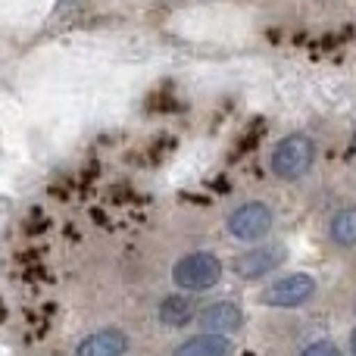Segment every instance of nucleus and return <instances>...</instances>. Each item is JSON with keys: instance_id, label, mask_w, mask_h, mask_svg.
I'll return each instance as SVG.
<instances>
[{"instance_id": "obj_1", "label": "nucleus", "mask_w": 356, "mask_h": 356, "mask_svg": "<svg viewBox=\"0 0 356 356\" xmlns=\"http://www.w3.org/2000/svg\"><path fill=\"white\" fill-rule=\"evenodd\" d=\"M316 163V144L309 135H288L272 150V172L282 181H300Z\"/></svg>"}, {"instance_id": "obj_2", "label": "nucleus", "mask_w": 356, "mask_h": 356, "mask_svg": "<svg viewBox=\"0 0 356 356\" xmlns=\"http://www.w3.org/2000/svg\"><path fill=\"white\" fill-rule=\"evenodd\" d=\"M172 278L178 288L184 291H209L219 284L222 278V259L216 253H207V250H194V253H184L181 259L175 263L172 269Z\"/></svg>"}, {"instance_id": "obj_3", "label": "nucleus", "mask_w": 356, "mask_h": 356, "mask_svg": "<svg viewBox=\"0 0 356 356\" xmlns=\"http://www.w3.org/2000/svg\"><path fill=\"white\" fill-rule=\"evenodd\" d=\"M272 225H275V213H272V207H266V203H259V200L241 203L238 209H232V216H228V222H225L228 234H232L234 241H244V244H259V241H266Z\"/></svg>"}, {"instance_id": "obj_4", "label": "nucleus", "mask_w": 356, "mask_h": 356, "mask_svg": "<svg viewBox=\"0 0 356 356\" xmlns=\"http://www.w3.org/2000/svg\"><path fill=\"white\" fill-rule=\"evenodd\" d=\"M316 278L307 275V272H291V275H282L278 282H272L269 288L259 294V303L266 307H275V309H294L303 307L316 297Z\"/></svg>"}, {"instance_id": "obj_5", "label": "nucleus", "mask_w": 356, "mask_h": 356, "mask_svg": "<svg viewBox=\"0 0 356 356\" xmlns=\"http://www.w3.org/2000/svg\"><path fill=\"white\" fill-rule=\"evenodd\" d=\"M284 257H288L284 244H278V241H266V244H257L247 253H241V257L234 259L232 269H234V275H241V278H263L266 272L278 269V266L284 263Z\"/></svg>"}, {"instance_id": "obj_6", "label": "nucleus", "mask_w": 356, "mask_h": 356, "mask_svg": "<svg viewBox=\"0 0 356 356\" xmlns=\"http://www.w3.org/2000/svg\"><path fill=\"white\" fill-rule=\"evenodd\" d=\"M203 332H213V334H232L241 328L244 322V313H241L238 303L232 300H219V303H209L200 316H197Z\"/></svg>"}, {"instance_id": "obj_7", "label": "nucleus", "mask_w": 356, "mask_h": 356, "mask_svg": "<svg viewBox=\"0 0 356 356\" xmlns=\"http://www.w3.org/2000/svg\"><path fill=\"white\" fill-rule=\"evenodd\" d=\"M129 350V338L119 328H100V332L88 334L79 347H75V356H122Z\"/></svg>"}, {"instance_id": "obj_8", "label": "nucleus", "mask_w": 356, "mask_h": 356, "mask_svg": "<svg viewBox=\"0 0 356 356\" xmlns=\"http://www.w3.org/2000/svg\"><path fill=\"white\" fill-rule=\"evenodd\" d=\"M228 350H232V341L225 334L203 332L197 338H188L184 344H178L172 356H228Z\"/></svg>"}, {"instance_id": "obj_9", "label": "nucleus", "mask_w": 356, "mask_h": 356, "mask_svg": "<svg viewBox=\"0 0 356 356\" xmlns=\"http://www.w3.org/2000/svg\"><path fill=\"white\" fill-rule=\"evenodd\" d=\"M194 300H191L188 294H169L160 300V307H156V316H160L163 325L169 328H181L188 325L191 319H194Z\"/></svg>"}, {"instance_id": "obj_10", "label": "nucleus", "mask_w": 356, "mask_h": 356, "mask_svg": "<svg viewBox=\"0 0 356 356\" xmlns=\"http://www.w3.org/2000/svg\"><path fill=\"white\" fill-rule=\"evenodd\" d=\"M328 234L338 247H356V207L338 209L328 222Z\"/></svg>"}, {"instance_id": "obj_11", "label": "nucleus", "mask_w": 356, "mask_h": 356, "mask_svg": "<svg viewBox=\"0 0 356 356\" xmlns=\"http://www.w3.org/2000/svg\"><path fill=\"white\" fill-rule=\"evenodd\" d=\"M300 356H341V347L332 344V341H316V344H309Z\"/></svg>"}, {"instance_id": "obj_12", "label": "nucleus", "mask_w": 356, "mask_h": 356, "mask_svg": "<svg viewBox=\"0 0 356 356\" xmlns=\"http://www.w3.org/2000/svg\"><path fill=\"white\" fill-rule=\"evenodd\" d=\"M350 353L356 356V328H353V334H350Z\"/></svg>"}]
</instances>
